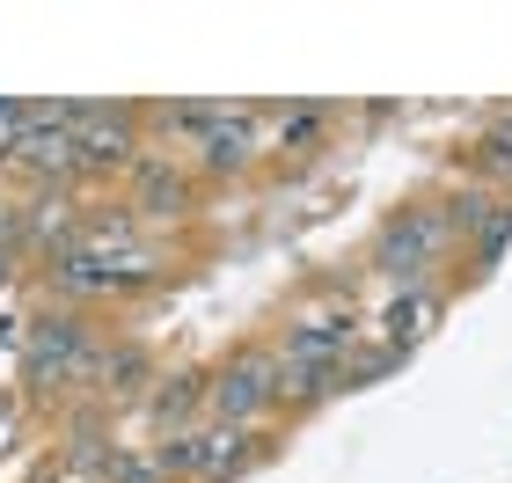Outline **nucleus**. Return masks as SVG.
Here are the masks:
<instances>
[{"instance_id": "1", "label": "nucleus", "mask_w": 512, "mask_h": 483, "mask_svg": "<svg viewBox=\"0 0 512 483\" xmlns=\"http://www.w3.org/2000/svg\"><path fill=\"white\" fill-rule=\"evenodd\" d=\"M205 403H213L220 425L256 432V418H271V410L286 403L278 396V352H235L213 381H205Z\"/></svg>"}, {"instance_id": "10", "label": "nucleus", "mask_w": 512, "mask_h": 483, "mask_svg": "<svg viewBox=\"0 0 512 483\" xmlns=\"http://www.w3.org/2000/svg\"><path fill=\"white\" fill-rule=\"evenodd\" d=\"M432 308H439V301H432L425 286H417V293H403V301L388 308V352H410V337L432 322Z\"/></svg>"}, {"instance_id": "7", "label": "nucleus", "mask_w": 512, "mask_h": 483, "mask_svg": "<svg viewBox=\"0 0 512 483\" xmlns=\"http://www.w3.org/2000/svg\"><path fill=\"white\" fill-rule=\"evenodd\" d=\"M352 344H359V315H308V322H293L286 330V366H300V374H337L344 359H352Z\"/></svg>"}, {"instance_id": "15", "label": "nucleus", "mask_w": 512, "mask_h": 483, "mask_svg": "<svg viewBox=\"0 0 512 483\" xmlns=\"http://www.w3.org/2000/svg\"><path fill=\"white\" fill-rule=\"evenodd\" d=\"M322 125H330V110H322V103H300V110H286V147H308Z\"/></svg>"}, {"instance_id": "3", "label": "nucleus", "mask_w": 512, "mask_h": 483, "mask_svg": "<svg viewBox=\"0 0 512 483\" xmlns=\"http://www.w3.org/2000/svg\"><path fill=\"white\" fill-rule=\"evenodd\" d=\"M66 132H74V161L81 169H125L139 154V110L125 103H59Z\"/></svg>"}, {"instance_id": "11", "label": "nucleus", "mask_w": 512, "mask_h": 483, "mask_svg": "<svg viewBox=\"0 0 512 483\" xmlns=\"http://www.w3.org/2000/svg\"><path fill=\"white\" fill-rule=\"evenodd\" d=\"M96 374H110L103 388H118V396H132V388H139V374H147V359H139V344H125V352L96 359Z\"/></svg>"}, {"instance_id": "13", "label": "nucleus", "mask_w": 512, "mask_h": 483, "mask_svg": "<svg viewBox=\"0 0 512 483\" xmlns=\"http://www.w3.org/2000/svg\"><path fill=\"white\" fill-rule=\"evenodd\" d=\"M476 161H483V169H491V176H512V125H505V118H498L491 132H483Z\"/></svg>"}, {"instance_id": "16", "label": "nucleus", "mask_w": 512, "mask_h": 483, "mask_svg": "<svg viewBox=\"0 0 512 483\" xmlns=\"http://www.w3.org/2000/svg\"><path fill=\"white\" fill-rule=\"evenodd\" d=\"M15 279V242H0V286Z\"/></svg>"}, {"instance_id": "8", "label": "nucleus", "mask_w": 512, "mask_h": 483, "mask_svg": "<svg viewBox=\"0 0 512 483\" xmlns=\"http://www.w3.org/2000/svg\"><path fill=\"white\" fill-rule=\"evenodd\" d=\"M256 118H264L256 103H220V118L198 132V161H205L213 176H235V169H249V161H256L249 125H256Z\"/></svg>"}, {"instance_id": "9", "label": "nucleus", "mask_w": 512, "mask_h": 483, "mask_svg": "<svg viewBox=\"0 0 512 483\" xmlns=\"http://www.w3.org/2000/svg\"><path fill=\"white\" fill-rule=\"evenodd\" d=\"M139 213H191V176L176 161H139Z\"/></svg>"}, {"instance_id": "2", "label": "nucleus", "mask_w": 512, "mask_h": 483, "mask_svg": "<svg viewBox=\"0 0 512 483\" xmlns=\"http://www.w3.org/2000/svg\"><path fill=\"white\" fill-rule=\"evenodd\" d=\"M96 374V344L74 315H37L22 330V381L30 388H52V381H81Z\"/></svg>"}, {"instance_id": "12", "label": "nucleus", "mask_w": 512, "mask_h": 483, "mask_svg": "<svg viewBox=\"0 0 512 483\" xmlns=\"http://www.w3.org/2000/svg\"><path fill=\"white\" fill-rule=\"evenodd\" d=\"M220 118V103H161L154 110V125H169V132H205Z\"/></svg>"}, {"instance_id": "14", "label": "nucleus", "mask_w": 512, "mask_h": 483, "mask_svg": "<svg viewBox=\"0 0 512 483\" xmlns=\"http://www.w3.org/2000/svg\"><path fill=\"white\" fill-rule=\"evenodd\" d=\"M505 242H512V205L498 198V213H491V220H483V227H476V257H483V264H491V257H498V249H505Z\"/></svg>"}, {"instance_id": "6", "label": "nucleus", "mask_w": 512, "mask_h": 483, "mask_svg": "<svg viewBox=\"0 0 512 483\" xmlns=\"http://www.w3.org/2000/svg\"><path fill=\"white\" fill-rule=\"evenodd\" d=\"M0 161H8V169H30V176H44V183H59V176H81V161H74V132H66L59 103H44L37 118L22 125L8 147H0Z\"/></svg>"}, {"instance_id": "4", "label": "nucleus", "mask_w": 512, "mask_h": 483, "mask_svg": "<svg viewBox=\"0 0 512 483\" xmlns=\"http://www.w3.org/2000/svg\"><path fill=\"white\" fill-rule=\"evenodd\" d=\"M52 279H59L66 293H132V286H154L161 264L139 257V249H88V242H74V249L52 264Z\"/></svg>"}, {"instance_id": "5", "label": "nucleus", "mask_w": 512, "mask_h": 483, "mask_svg": "<svg viewBox=\"0 0 512 483\" xmlns=\"http://www.w3.org/2000/svg\"><path fill=\"white\" fill-rule=\"evenodd\" d=\"M439 242H447V213H439V205H410V213H395L374 235V264L395 271V279H425Z\"/></svg>"}]
</instances>
